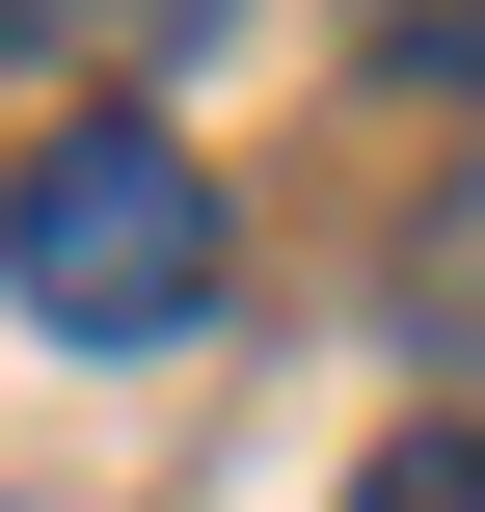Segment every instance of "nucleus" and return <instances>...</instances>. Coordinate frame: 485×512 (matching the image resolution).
<instances>
[{"label": "nucleus", "instance_id": "1", "mask_svg": "<svg viewBox=\"0 0 485 512\" xmlns=\"http://www.w3.org/2000/svg\"><path fill=\"white\" fill-rule=\"evenodd\" d=\"M0 297H27L54 351H189V324H216V162L135 135V108L27 135V162H0Z\"/></svg>", "mask_w": 485, "mask_h": 512}, {"label": "nucleus", "instance_id": "2", "mask_svg": "<svg viewBox=\"0 0 485 512\" xmlns=\"http://www.w3.org/2000/svg\"><path fill=\"white\" fill-rule=\"evenodd\" d=\"M351 512H485V405H459V432H378V459H351Z\"/></svg>", "mask_w": 485, "mask_h": 512}, {"label": "nucleus", "instance_id": "3", "mask_svg": "<svg viewBox=\"0 0 485 512\" xmlns=\"http://www.w3.org/2000/svg\"><path fill=\"white\" fill-rule=\"evenodd\" d=\"M27 54H162V27H216V0H0Z\"/></svg>", "mask_w": 485, "mask_h": 512}, {"label": "nucleus", "instance_id": "4", "mask_svg": "<svg viewBox=\"0 0 485 512\" xmlns=\"http://www.w3.org/2000/svg\"><path fill=\"white\" fill-rule=\"evenodd\" d=\"M378 54L405 81H485V0H378Z\"/></svg>", "mask_w": 485, "mask_h": 512}]
</instances>
